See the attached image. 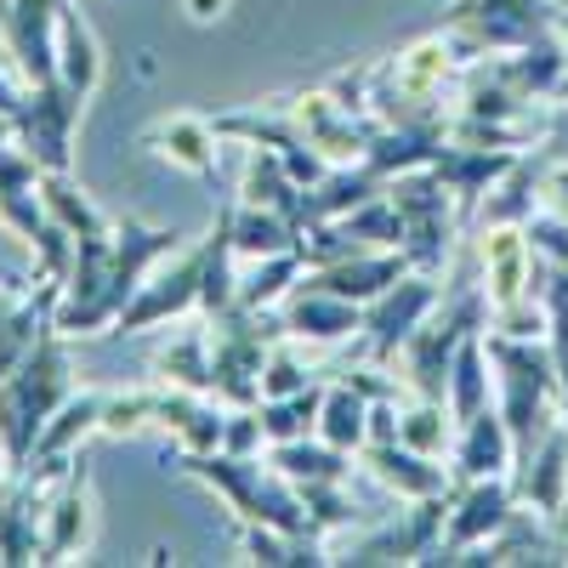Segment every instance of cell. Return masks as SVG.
<instances>
[{
    "label": "cell",
    "mask_w": 568,
    "mask_h": 568,
    "mask_svg": "<svg viewBox=\"0 0 568 568\" xmlns=\"http://www.w3.org/2000/svg\"><path fill=\"white\" fill-rule=\"evenodd\" d=\"M74 393V358H69V342L63 329L52 324L45 336L0 375V449H7L12 471H23L34 460V444Z\"/></svg>",
    "instance_id": "1"
},
{
    "label": "cell",
    "mask_w": 568,
    "mask_h": 568,
    "mask_svg": "<svg viewBox=\"0 0 568 568\" xmlns=\"http://www.w3.org/2000/svg\"><path fill=\"white\" fill-rule=\"evenodd\" d=\"M484 347H489V364L500 369V415L511 426L517 460H524L546 438V426L562 420L551 347L546 336H506V329H484Z\"/></svg>",
    "instance_id": "2"
},
{
    "label": "cell",
    "mask_w": 568,
    "mask_h": 568,
    "mask_svg": "<svg viewBox=\"0 0 568 568\" xmlns=\"http://www.w3.org/2000/svg\"><path fill=\"white\" fill-rule=\"evenodd\" d=\"M478 329H489V296H484V284L460 278V284H449L444 302L420 318V329H415V336L398 347V358H393V364H404V369H398L404 393L444 404V393H449V364H455L460 342L478 336Z\"/></svg>",
    "instance_id": "3"
},
{
    "label": "cell",
    "mask_w": 568,
    "mask_h": 568,
    "mask_svg": "<svg viewBox=\"0 0 568 568\" xmlns=\"http://www.w3.org/2000/svg\"><path fill=\"white\" fill-rule=\"evenodd\" d=\"M182 478L211 484L245 524H273V529H307V506L302 489L262 455H227V449H205V455H176ZM313 535V529H307Z\"/></svg>",
    "instance_id": "4"
},
{
    "label": "cell",
    "mask_w": 568,
    "mask_h": 568,
    "mask_svg": "<svg viewBox=\"0 0 568 568\" xmlns=\"http://www.w3.org/2000/svg\"><path fill=\"white\" fill-rule=\"evenodd\" d=\"M557 29L551 0H455L438 23V40L455 52V63H478L500 52H524L529 40Z\"/></svg>",
    "instance_id": "5"
},
{
    "label": "cell",
    "mask_w": 568,
    "mask_h": 568,
    "mask_svg": "<svg viewBox=\"0 0 568 568\" xmlns=\"http://www.w3.org/2000/svg\"><path fill=\"white\" fill-rule=\"evenodd\" d=\"M182 240H187V233H176V227H154V222H136V216H125V222L114 227V262H109V284H103L98 302H91L80 318H69L63 336H114L120 313L136 302L142 284H149L154 262L176 256V251H182Z\"/></svg>",
    "instance_id": "6"
},
{
    "label": "cell",
    "mask_w": 568,
    "mask_h": 568,
    "mask_svg": "<svg viewBox=\"0 0 568 568\" xmlns=\"http://www.w3.org/2000/svg\"><path fill=\"white\" fill-rule=\"evenodd\" d=\"M387 200L398 205V222H404V256H409V267L444 273L449 245H455V227H460V205L449 194V182L433 165L398 171L387 182Z\"/></svg>",
    "instance_id": "7"
},
{
    "label": "cell",
    "mask_w": 568,
    "mask_h": 568,
    "mask_svg": "<svg viewBox=\"0 0 568 568\" xmlns=\"http://www.w3.org/2000/svg\"><path fill=\"white\" fill-rule=\"evenodd\" d=\"M444 302V284H438V273H420V267H409L398 284H387L375 302H364V324H358V342H364V364H393L398 358V347L420 329V318L433 313Z\"/></svg>",
    "instance_id": "8"
},
{
    "label": "cell",
    "mask_w": 568,
    "mask_h": 568,
    "mask_svg": "<svg viewBox=\"0 0 568 568\" xmlns=\"http://www.w3.org/2000/svg\"><path fill=\"white\" fill-rule=\"evenodd\" d=\"M455 495V489H449ZM449 495H420L409 500L398 517H382L369 535L347 540V551L336 562H353V568H369V562H426L444 540V524H449Z\"/></svg>",
    "instance_id": "9"
},
{
    "label": "cell",
    "mask_w": 568,
    "mask_h": 568,
    "mask_svg": "<svg viewBox=\"0 0 568 568\" xmlns=\"http://www.w3.org/2000/svg\"><path fill=\"white\" fill-rule=\"evenodd\" d=\"M85 114V91L69 85V80H45V85H29V98L12 120L18 142L40 160V171H69L74 165V125Z\"/></svg>",
    "instance_id": "10"
},
{
    "label": "cell",
    "mask_w": 568,
    "mask_h": 568,
    "mask_svg": "<svg viewBox=\"0 0 568 568\" xmlns=\"http://www.w3.org/2000/svg\"><path fill=\"white\" fill-rule=\"evenodd\" d=\"M69 0H0V40L23 85L58 80V23Z\"/></svg>",
    "instance_id": "11"
},
{
    "label": "cell",
    "mask_w": 568,
    "mask_h": 568,
    "mask_svg": "<svg viewBox=\"0 0 568 568\" xmlns=\"http://www.w3.org/2000/svg\"><path fill=\"white\" fill-rule=\"evenodd\" d=\"M517 511V489H511V471L500 478H471V484H455L449 495V524H444V540L426 562H455L460 551L484 546L506 517Z\"/></svg>",
    "instance_id": "12"
},
{
    "label": "cell",
    "mask_w": 568,
    "mask_h": 568,
    "mask_svg": "<svg viewBox=\"0 0 568 568\" xmlns=\"http://www.w3.org/2000/svg\"><path fill=\"white\" fill-rule=\"evenodd\" d=\"M154 426L176 444V455H205V449H222L227 404L211 398V393H194V387L160 382L154 387Z\"/></svg>",
    "instance_id": "13"
},
{
    "label": "cell",
    "mask_w": 568,
    "mask_h": 568,
    "mask_svg": "<svg viewBox=\"0 0 568 568\" xmlns=\"http://www.w3.org/2000/svg\"><path fill=\"white\" fill-rule=\"evenodd\" d=\"M142 149H149L154 160L187 171V176H200V182H216L222 176V149H216V125L205 114H165L154 125H142Z\"/></svg>",
    "instance_id": "14"
},
{
    "label": "cell",
    "mask_w": 568,
    "mask_h": 568,
    "mask_svg": "<svg viewBox=\"0 0 568 568\" xmlns=\"http://www.w3.org/2000/svg\"><path fill=\"white\" fill-rule=\"evenodd\" d=\"M511 489H517V506H529L546 524H557V511L568 500V420H551L546 438L511 466Z\"/></svg>",
    "instance_id": "15"
},
{
    "label": "cell",
    "mask_w": 568,
    "mask_h": 568,
    "mask_svg": "<svg viewBox=\"0 0 568 568\" xmlns=\"http://www.w3.org/2000/svg\"><path fill=\"white\" fill-rule=\"evenodd\" d=\"M517 466V444H511V426L500 415V404L478 409L471 420L455 426V444H449V478L471 484V478H500V471Z\"/></svg>",
    "instance_id": "16"
},
{
    "label": "cell",
    "mask_w": 568,
    "mask_h": 568,
    "mask_svg": "<svg viewBox=\"0 0 568 568\" xmlns=\"http://www.w3.org/2000/svg\"><path fill=\"white\" fill-rule=\"evenodd\" d=\"M517 154H524V149H478V142H455V136L438 149L433 171L449 182V194H455V205H460V227H471V216H478L484 194L511 171Z\"/></svg>",
    "instance_id": "17"
},
{
    "label": "cell",
    "mask_w": 568,
    "mask_h": 568,
    "mask_svg": "<svg viewBox=\"0 0 568 568\" xmlns=\"http://www.w3.org/2000/svg\"><path fill=\"white\" fill-rule=\"evenodd\" d=\"M40 160L23 149L18 136H0V222H7L18 240H40V227L52 222V211H45L40 200Z\"/></svg>",
    "instance_id": "18"
},
{
    "label": "cell",
    "mask_w": 568,
    "mask_h": 568,
    "mask_svg": "<svg viewBox=\"0 0 568 568\" xmlns=\"http://www.w3.org/2000/svg\"><path fill=\"white\" fill-rule=\"evenodd\" d=\"M91 546V460L85 449L74 455V466L63 471V484L45 511V540H40V562H69L74 551Z\"/></svg>",
    "instance_id": "19"
},
{
    "label": "cell",
    "mask_w": 568,
    "mask_h": 568,
    "mask_svg": "<svg viewBox=\"0 0 568 568\" xmlns=\"http://www.w3.org/2000/svg\"><path fill=\"white\" fill-rule=\"evenodd\" d=\"M409 273V256L398 245H382V251H358V256H342L329 267H307L302 284H313V291H329V296H347V302H375L387 291V284H398Z\"/></svg>",
    "instance_id": "20"
},
{
    "label": "cell",
    "mask_w": 568,
    "mask_h": 568,
    "mask_svg": "<svg viewBox=\"0 0 568 568\" xmlns=\"http://www.w3.org/2000/svg\"><path fill=\"white\" fill-rule=\"evenodd\" d=\"M358 455H364V466H369V478L387 484L398 500L449 495V489H455V478L438 466V455H420V449H409V444H398V438H369Z\"/></svg>",
    "instance_id": "21"
},
{
    "label": "cell",
    "mask_w": 568,
    "mask_h": 568,
    "mask_svg": "<svg viewBox=\"0 0 568 568\" xmlns=\"http://www.w3.org/2000/svg\"><path fill=\"white\" fill-rule=\"evenodd\" d=\"M546 165H551V154H546V149L517 154V160H511V171H506V176L489 187V194H484L478 216H471V233H489V227H524V222L535 216V205H540Z\"/></svg>",
    "instance_id": "22"
},
{
    "label": "cell",
    "mask_w": 568,
    "mask_h": 568,
    "mask_svg": "<svg viewBox=\"0 0 568 568\" xmlns=\"http://www.w3.org/2000/svg\"><path fill=\"white\" fill-rule=\"evenodd\" d=\"M387 171L369 165V160H347V165H329L313 187H302V216L307 227L313 222H329V216H347L358 205H369L375 194H387Z\"/></svg>",
    "instance_id": "23"
},
{
    "label": "cell",
    "mask_w": 568,
    "mask_h": 568,
    "mask_svg": "<svg viewBox=\"0 0 568 568\" xmlns=\"http://www.w3.org/2000/svg\"><path fill=\"white\" fill-rule=\"evenodd\" d=\"M278 318H284V336L291 342H347V336H358L364 307L347 296L313 291V284H296V296L278 307Z\"/></svg>",
    "instance_id": "24"
},
{
    "label": "cell",
    "mask_w": 568,
    "mask_h": 568,
    "mask_svg": "<svg viewBox=\"0 0 568 568\" xmlns=\"http://www.w3.org/2000/svg\"><path fill=\"white\" fill-rule=\"evenodd\" d=\"M460 562H568V546H557V540L546 535V517H540V511L517 506L484 546L460 551L449 568H460Z\"/></svg>",
    "instance_id": "25"
},
{
    "label": "cell",
    "mask_w": 568,
    "mask_h": 568,
    "mask_svg": "<svg viewBox=\"0 0 568 568\" xmlns=\"http://www.w3.org/2000/svg\"><path fill=\"white\" fill-rule=\"evenodd\" d=\"M302 233H307V227H302L296 216L233 200V251L251 256V262H256V256H278V251H296Z\"/></svg>",
    "instance_id": "26"
},
{
    "label": "cell",
    "mask_w": 568,
    "mask_h": 568,
    "mask_svg": "<svg viewBox=\"0 0 568 568\" xmlns=\"http://www.w3.org/2000/svg\"><path fill=\"white\" fill-rule=\"evenodd\" d=\"M267 460L284 471L291 484H347L353 478V455L336 444H313V438H291V444H273Z\"/></svg>",
    "instance_id": "27"
},
{
    "label": "cell",
    "mask_w": 568,
    "mask_h": 568,
    "mask_svg": "<svg viewBox=\"0 0 568 568\" xmlns=\"http://www.w3.org/2000/svg\"><path fill=\"white\" fill-rule=\"evenodd\" d=\"M103 404H109V393H69V404L45 420V433L34 444V460L40 455H80L85 438L103 433Z\"/></svg>",
    "instance_id": "28"
},
{
    "label": "cell",
    "mask_w": 568,
    "mask_h": 568,
    "mask_svg": "<svg viewBox=\"0 0 568 568\" xmlns=\"http://www.w3.org/2000/svg\"><path fill=\"white\" fill-rule=\"evenodd\" d=\"M444 404H449L455 426L471 420L478 409H489V347H484V329L460 342V353H455V364H449V393H444Z\"/></svg>",
    "instance_id": "29"
},
{
    "label": "cell",
    "mask_w": 568,
    "mask_h": 568,
    "mask_svg": "<svg viewBox=\"0 0 568 568\" xmlns=\"http://www.w3.org/2000/svg\"><path fill=\"white\" fill-rule=\"evenodd\" d=\"M318 438L336 449H364L369 444V398L353 382H329L324 387V409H318Z\"/></svg>",
    "instance_id": "30"
},
{
    "label": "cell",
    "mask_w": 568,
    "mask_h": 568,
    "mask_svg": "<svg viewBox=\"0 0 568 568\" xmlns=\"http://www.w3.org/2000/svg\"><path fill=\"white\" fill-rule=\"evenodd\" d=\"M58 80L80 85L85 98L98 91L103 80V52H98V34H91V23L74 12V0L63 7V23H58Z\"/></svg>",
    "instance_id": "31"
},
{
    "label": "cell",
    "mask_w": 568,
    "mask_h": 568,
    "mask_svg": "<svg viewBox=\"0 0 568 568\" xmlns=\"http://www.w3.org/2000/svg\"><path fill=\"white\" fill-rule=\"evenodd\" d=\"M302 273H307L302 245H296V251H278V256H256V267L240 278L233 302H240V307H278V302L302 284Z\"/></svg>",
    "instance_id": "32"
},
{
    "label": "cell",
    "mask_w": 568,
    "mask_h": 568,
    "mask_svg": "<svg viewBox=\"0 0 568 568\" xmlns=\"http://www.w3.org/2000/svg\"><path fill=\"white\" fill-rule=\"evenodd\" d=\"M245 557L267 568H291V562H329L324 535L307 529H273V524H245Z\"/></svg>",
    "instance_id": "33"
},
{
    "label": "cell",
    "mask_w": 568,
    "mask_h": 568,
    "mask_svg": "<svg viewBox=\"0 0 568 568\" xmlns=\"http://www.w3.org/2000/svg\"><path fill=\"white\" fill-rule=\"evenodd\" d=\"M154 375L171 387H194V393H211V329H187V336L165 342L154 353ZM216 398V393H211Z\"/></svg>",
    "instance_id": "34"
},
{
    "label": "cell",
    "mask_w": 568,
    "mask_h": 568,
    "mask_svg": "<svg viewBox=\"0 0 568 568\" xmlns=\"http://www.w3.org/2000/svg\"><path fill=\"white\" fill-rule=\"evenodd\" d=\"M324 387L313 382L302 393H284V398H262V426H267V444H291V438H313L318 433V409H324Z\"/></svg>",
    "instance_id": "35"
},
{
    "label": "cell",
    "mask_w": 568,
    "mask_h": 568,
    "mask_svg": "<svg viewBox=\"0 0 568 568\" xmlns=\"http://www.w3.org/2000/svg\"><path fill=\"white\" fill-rule=\"evenodd\" d=\"M546 347L557 364V398H562V420H568V267L546 256Z\"/></svg>",
    "instance_id": "36"
},
{
    "label": "cell",
    "mask_w": 568,
    "mask_h": 568,
    "mask_svg": "<svg viewBox=\"0 0 568 568\" xmlns=\"http://www.w3.org/2000/svg\"><path fill=\"white\" fill-rule=\"evenodd\" d=\"M449 433H455V415L438 398H415L409 409H398V444H409L420 455H444L455 444Z\"/></svg>",
    "instance_id": "37"
},
{
    "label": "cell",
    "mask_w": 568,
    "mask_h": 568,
    "mask_svg": "<svg viewBox=\"0 0 568 568\" xmlns=\"http://www.w3.org/2000/svg\"><path fill=\"white\" fill-rule=\"evenodd\" d=\"M302 506H307V529L313 535H336L358 524V500L347 495V484H296Z\"/></svg>",
    "instance_id": "38"
},
{
    "label": "cell",
    "mask_w": 568,
    "mask_h": 568,
    "mask_svg": "<svg viewBox=\"0 0 568 568\" xmlns=\"http://www.w3.org/2000/svg\"><path fill=\"white\" fill-rule=\"evenodd\" d=\"M154 426V387H131V393H109L103 404V438H125V433H149Z\"/></svg>",
    "instance_id": "39"
},
{
    "label": "cell",
    "mask_w": 568,
    "mask_h": 568,
    "mask_svg": "<svg viewBox=\"0 0 568 568\" xmlns=\"http://www.w3.org/2000/svg\"><path fill=\"white\" fill-rule=\"evenodd\" d=\"M302 387H313V369H307L291 347L273 342V353H267V364H262V398H284V393H302Z\"/></svg>",
    "instance_id": "40"
},
{
    "label": "cell",
    "mask_w": 568,
    "mask_h": 568,
    "mask_svg": "<svg viewBox=\"0 0 568 568\" xmlns=\"http://www.w3.org/2000/svg\"><path fill=\"white\" fill-rule=\"evenodd\" d=\"M262 444H267V426H262V404L227 409V433H222V449H227V455H262Z\"/></svg>",
    "instance_id": "41"
},
{
    "label": "cell",
    "mask_w": 568,
    "mask_h": 568,
    "mask_svg": "<svg viewBox=\"0 0 568 568\" xmlns=\"http://www.w3.org/2000/svg\"><path fill=\"white\" fill-rule=\"evenodd\" d=\"M540 211L568 222V160H551V165H546V182H540Z\"/></svg>",
    "instance_id": "42"
},
{
    "label": "cell",
    "mask_w": 568,
    "mask_h": 568,
    "mask_svg": "<svg viewBox=\"0 0 568 568\" xmlns=\"http://www.w3.org/2000/svg\"><path fill=\"white\" fill-rule=\"evenodd\" d=\"M23 98H29V85L18 80V69H12V63H0V114H12V120H18Z\"/></svg>",
    "instance_id": "43"
},
{
    "label": "cell",
    "mask_w": 568,
    "mask_h": 568,
    "mask_svg": "<svg viewBox=\"0 0 568 568\" xmlns=\"http://www.w3.org/2000/svg\"><path fill=\"white\" fill-rule=\"evenodd\" d=\"M182 12L194 23H216V18H227V0H182Z\"/></svg>",
    "instance_id": "44"
},
{
    "label": "cell",
    "mask_w": 568,
    "mask_h": 568,
    "mask_svg": "<svg viewBox=\"0 0 568 568\" xmlns=\"http://www.w3.org/2000/svg\"><path fill=\"white\" fill-rule=\"evenodd\" d=\"M7 478H12V460H7V449H0V495H7Z\"/></svg>",
    "instance_id": "45"
},
{
    "label": "cell",
    "mask_w": 568,
    "mask_h": 568,
    "mask_svg": "<svg viewBox=\"0 0 568 568\" xmlns=\"http://www.w3.org/2000/svg\"><path fill=\"white\" fill-rule=\"evenodd\" d=\"M557 29H562V34H568V7H557Z\"/></svg>",
    "instance_id": "46"
}]
</instances>
